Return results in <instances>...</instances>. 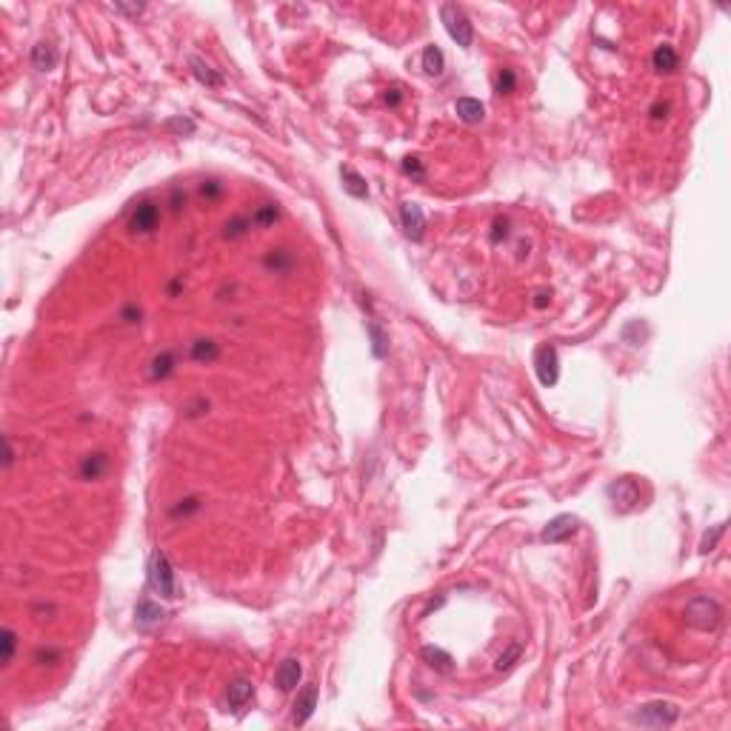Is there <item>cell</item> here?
<instances>
[{
    "mask_svg": "<svg viewBox=\"0 0 731 731\" xmlns=\"http://www.w3.org/2000/svg\"><path fill=\"white\" fill-rule=\"evenodd\" d=\"M314 709H317V688L314 685H306L300 694H298V700H295V714H291V723L295 725H306L309 720H312V714H314Z\"/></svg>",
    "mask_w": 731,
    "mask_h": 731,
    "instance_id": "8fae6325",
    "label": "cell"
},
{
    "mask_svg": "<svg viewBox=\"0 0 731 731\" xmlns=\"http://www.w3.org/2000/svg\"><path fill=\"white\" fill-rule=\"evenodd\" d=\"M577 517L574 515H557V517H552L545 523V529H543V543H563V540H569L574 531H577Z\"/></svg>",
    "mask_w": 731,
    "mask_h": 731,
    "instance_id": "52a82bcc",
    "label": "cell"
},
{
    "mask_svg": "<svg viewBox=\"0 0 731 731\" xmlns=\"http://www.w3.org/2000/svg\"><path fill=\"white\" fill-rule=\"evenodd\" d=\"M32 66L41 69V71H52V69L57 66V49H55L52 43H46V41L34 43V49H32Z\"/></svg>",
    "mask_w": 731,
    "mask_h": 731,
    "instance_id": "e0dca14e",
    "label": "cell"
},
{
    "mask_svg": "<svg viewBox=\"0 0 731 731\" xmlns=\"http://www.w3.org/2000/svg\"><path fill=\"white\" fill-rule=\"evenodd\" d=\"M0 648H4L0 660H4V666H9V663H12V657H15V648H18V634H15L12 629H4V632H0Z\"/></svg>",
    "mask_w": 731,
    "mask_h": 731,
    "instance_id": "4316f807",
    "label": "cell"
},
{
    "mask_svg": "<svg viewBox=\"0 0 731 731\" xmlns=\"http://www.w3.org/2000/svg\"><path fill=\"white\" fill-rule=\"evenodd\" d=\"M217 357H221V346H217V340L200 337V340L192 343V360H197V363H214Z\"/></svg>",
    "mask_w": 731,
    "mask_h": 731,
    "instance_id": "603a6c76",
    "label": "cell"
},
{
    "mask_svg": "<svg viewBox=\"0 0 731 731\" xmlns=\"http://www.w3.org/2000/svg\"><path fill=\"white\" fill-rule=\"evenodd\" d=\"M300 677H303L300 660H295V657H286V660L280 663V669H277V688H280V691H295L298 683H300Z\"/></svg>",
    "mask_w": 731,
    "mask_h": 731,
    "instance_id": "7c38bea8",
    "label": "cell"
},
{
    "mask_svg": "<svg viewBox=\"0 0 731 731\" xmlns=\"http://www.w3.org/2000/svg\"><path fill=\"white\" fill-rule=\"evenodd\" d=\"M174 372V354L172 351H160L155 360H152V377L155 380H163V377H169Z\"/></svg>",
    "mask_w": 731,
    "mask_h": 731,
    "instance_id": "cb8c5ba5",
    "label": "cell"
},
{
    "mask_svg": "<svg viewBox=\"0 0 731 731\" xmlns=\"http://www.w3.org/2000/svg\"><path fill=\"white\" fill-rule=\"evenodd\" d=\"M263 266H266L269 272H274V274H286L291 266H295V258H291L288 249H272V251H266Z\"/></svg>",
    "mask_w": 731,
    "mask_h": 731,
    "instance_id": "d6986e66",
    "label": "cell"
},
{
    "mask_svg": "<svg viewBox=\"0 0 731 731\" xmlns=\"http://www.w3.org/2000/svg\"><path fill=\"white\" fill-rule=\"evenodd\" d=\"M149 586L163 597V600H174L177 597V580H174V569L169 563V557L163 552H155L149 557Z\"/></svg>",
    "mask_w": 731,
    "mask_h": 731,
    "instance_id": "7a4b0ae2",
    "label": "cell"
},
{
    "mask_svg": "<svg viewBox=\"0 0 731 731\" xmlns=\"http://www.w3.org/2000/svg\"><path fill=\"white\" fill-rule=\"evenodd\" d=\"M109 471V454L106 452H92L81 460V478L83 480H100Z\"/></svg>",
    "mask_w": 731,
    "mask_h": 731,
    "instance_id": "4fadbf2b",
    "label": "cell"
},
{
    "mask_svg": "<svg viewBox=\"0 0 731 731\" xmlns=\"http://www.w3.org/2000/svg\"><path fill=\"white\" fill-rule=\"evenodd\" d=\"M134 617H137V626H143V629H152V626H158L160 620L166 617V611L155 603V600H149V597H143L140 603H137V611H134Z\"/></svg>",
    "mask_w": 731,
    "mask_h": 731,
    "instance_id": "9a60e30c",
    "label": "cell"
},
{
    "mask_svg": "<svg viewBox=\"0 0 731 731\" xmlns=\"http://www.w3.org/2000/svg\"><path fill=\"white\" fill-rule=\"evenodd\" d=\"M608 497L614 500V506L620 503V508H632L640 500V486L634 478H620L608 486Z\"/></svg>",
    "mask_w": 731,
    "mask_h": 731,
    "instance_id": "ba28073f",
    "label": "cell"
},
{
    "mask_svg": "<svg viewBox=\"0 0 731 731\" xmlns=\"http://www.w3.org/2000/svg\"><path fill=\"white\" fill-rule=\"evenodd\" d=\"M720 534H723V526H717V529H714V534H711V537H709V534H706V540H703V552H709V548H711V545H714V543H717V537H720Z\"/></svg>",
    "mask_w": 731,
    "mask_h": 731,
    "instance_id": "f35d334b",
    "label": "cell"
},
{
    "mask_svg": "<svg viewBox=\"0 0 731 731\" xmlns=\"http://www.w3.org/2000/svg\"><path fill=\"white\" fill-rule=\"evenodd\" d=\"M251 697H254V685H251V680L237 677V680L229 683V688H226V703H229L232 711L246 709V706L251 703Z\"/></svg>",
    "mask_w": 731,
    "mask_h": 731,
    "instance_id": "30bf717a",
    "label": "cell"
},
{
    "mask_svg": "<svg viewBox=\"0 0 731 731\" xmlns=\"http://www.w3.org/2000/svg\"><path fill=\"white\" fill-rule=\"evenodd\" d=\"M172 203H174V209H180V203H186V195H180V192H174V195H172Z\"/></svg>",
    "mask_w": 731,
    "mask_h": 731,
    "instance_id": "b9f144b4",
    "label": "cell"
},
{
    "mask_svg": "<svg viewBox=\"0 0 731 731\" xmlns=\"http://www.w3.org/2000/svg\"><path fill=\"white\" fill-rule=\"evenodd\" d=\"M454 112H457V118H460L463 123H468V126L480 123V120L486 118L483 103H480V100H474V97H460V100L454 103Z\"/></svg>",
    "mask_w": 731,
    "mask_h": 731,
    "instance_id": "5bb4252c",
    "label": "cell"
},
{
    "mask_svg": "<svg viewBox=\"0 0 731 731\" xmlns=\"http://www.w3.org/2000/svg\"><path fill=\"white\" fill-rule=\"evenodd\" d=\"M440 20H443V26H446V32H449V38H452L457 46H463V49L471 46L474 29H471V20L466 18V12H463L460 6L443 4V6H440Z\"/></svg>",
    "mask_w": 731,
    "mask_h": 731,
    "instance_id": "3957f363",
    "label": "cell"
},
{
    "mask_svg": "<svg viewBox=\"0 0 731 731\" xmlns=\"http://www.w3.org/2000/svg\"><path fill=\"white\" fill-rule=\"evenodd\" d=\"M548 300H552V291H545V288H543V291H537V295H534V306H537V309H543Z\"/></svg>",
    "mask_w": 731,
    "mask_h": 731,
    "instance_id": "8d00e7d4",
    "label": "cell"
},
{
    "mask_svg": "<svg viewBox=\"0 0 731 731\" xmlns=\"http://www.w3.org/2000/svg\"><path fill=\"white\" fill-rule=\"evenodd\" d=\"M249 229H251V221H249V217H232V221L223 226V237L237 240V237H243Z\"/></svg>",
    "mask_w": 731,
    "mask_h": 731,
    "instance_id": "83f0119b",
    "label": "cell"
},
{
    "mask_svg": "<svg viewBox=\"0 0 731 731\" xmlns=\"http://www.w3.org/2000/svg\"><path fill=\"white\" fill-rule=\"evenodd\" d=\"M189 66H192V75H195V78H197L203 86H211V89H217V86L223 83V78L217 75V71H214V69H211L206 60H200L197 55H195V57H189Z\"/></svg>",
    "mask_w": 731,
    "mask_h": 731,
    "instance_id": "44dd1931",
    "label": "cell"
},
{
    "mask_svg": "<svg viewBox=\"0 0 731 731\" xmlns=\"http://www.w3.org/2000/svg\"><path fill=\"white\" fill-rule=\"evenodd\" d=\"M520 654H523V646H520V643H511V646L497 657V666H494V669H497V671H508L511 666L520 660Z\"/></svg>",
    "mask_w": 731,
    "mask_h": 731,
    "instance_id": "484cf974",
    "label": "cell"
},
{
    "mask_svg": "<svg viewBox=\"0 0 731 731\" xmlns=\"http://www.w3.org/2000/svg\"><path fill=\"white\" fill-rule=\"evenodd\" d=\"M277 217H280L277 206H274V203H263L258 211H254V217H251V226H260V229H263V226H272V223L277 221Z\"/></svg>",
    "mask_w": 731,
    "mask_h": 731,
    "instance_id": "d4e9b609",
    "label": "cell"
},
{
    "mask_svg": "<svg viewBox=\"0 0 731 731\" xmlns=\"http://www.w3.org/2000/svg\"><path fill=\"white\" fill-rule=\"evenodd\" d=\"M423 69H426V75H431V78H440L443 75V69H446V57H443V52H440V46H426L423 49Z\"/></svg>",
    "mask_w": 731,
    "mask_h": 731,
    "instance_id": "7402d4cb",
    "label": "cell"
},
{
    "mask_svg": "<svg viewBox=\"0 0 731 731\" xmlns=\"http://www.w3.org/2000/svg\"><path fill=\"white\" fill-rule=\"evenodd\" d=\"M115 12H123V15H140V12H143V6H123V4H118V6H115Z\"/></svg>",
    "mask_w": 731,
    "mask_h": 731,
    "instance_id": "60d3db41",
    "label": "cell"
},
{
    "mask_svg": "<svg viewBox=\"0 0 731 731\" xmlns=\"http://www.w3.org/2000/svg\"><path fill=\"white\" fill-rule=\"evenodd\" d=\"M506 237H508V221H506V217H497V221H494V232H492V240L500 243V240H506Z\"/></svg>",
    "mask_w": 731,
    "mask_h": 731,
    "instance_id": "d6a6232c",
    "label": "cell"
},
{
    "mask_svg": "<svg viewBox=\"0 0 731 731\" xmlns=\"http://www.w3.org/2000/svg\"><path fill=\"white\" fill-rule=\"evenodd\" d=\"M169 129H180V132H195V123L192 120H172Z\"/></svg>",
    "mask_w": 731,
    "mask_h": 731,
    "instance_id": "74e56055",
    "label": "cell"
},
{
    "mask_svg": "<svg viewBox=\"0 0 731 731\" xmlns=\"http://www.w3.org/2000/svg\"><path fill=\"white\" fill-rule=\"evenodd\" d=\"M400 100H403V92H400V89H391V92L386 95V103H389V106H400Z\"/></svg>",
    "mask_w": 731,
    "mask_h": 731,
    "instance_id": "ab89813d",
    "label": "cell"
},
{
    "mask_svg": "<svg viewBox=\"0 0 731 731\" xmlns=\"http://www.w3.org/2000/svg\"><path fill=\"white\" fill-rule=\"evenodd\" d=\"M369 337H372V351H375V357H386V335H383V328L375 323V320H369Z\"/></svg>",
    "mask_w": 731,
    "mask_h": 731,
    "instance_id": "f546056e",
    "label": "cell"
},
{
    "mask_svg": "<svg viewBox=\"0 0 731 731\" xmlns=\"http://www.w3.org/2000/svg\"><path fill=\"white\" fill-rule=\"evenodd\" d=\"M685 623L697 632H714L723 623V606L709 597V594H697L685 603Z\"/></svg>",
    "mask_w": 731,
    "mask_h": 731,
    "instance_id": "6da1fadb",
    "label": "cell"
},
{
    "mask_svg": "<svg viewBox=\"0 0 731 731\" xmlns=\"http://www.w3.org/2000/svg\"><path fill=\"white\" fill-rule=\"evenodd\" d=\"M515 89H517L515 69H500V75H497V95H515Z\"/></svg>",
    "mask_w": 731,
    "mask_h": 731,
    "instance_id": "f1b7e54d",
    "label": "cell"
},
{
    "mask_svg": "<svg viewBox=\"0 0 731 731\" xmlns=\"http://www.w3.org/2000/svg\"><path fill=\"white\" fill-rule=\"evenodd\" d=\"M158 221H160V209H158V203L146 200V203H140V206L134 209L132 221H129V229H132L134 235H149V232L158 229Z\"/></svg>",
    "mask_w": 731,
    "mask_h": 731,
    "instance_id": "8992f818",
    "label": "cell"
},
{
    "mask_svg": "<svg viewBox=\"0 0 731 731\" xmlns=\"http://www.w3.org/2000/svg\"><path fill=\"white\" fill-rule=\"evenodd\" d=\"M403 172L412 174L415 180H423V177H426V172H423V166H420V158H403Z\"/></svg>",
    "mask_w": 731,
    "mask_h": 731,
    "instance_id": "1f68e13d",
    "label": "cell"
},
{
    "mask_svg": "<svg viewBox=\"0 0 731 731\" xmlns=\"http://www.w3.org/2000/svg\"><path fill=\"white\" fill-rule=\"evenodd\" d=\"M197 508H200L197 497H186V500H177V506L172 508V517H180V515H192V511H197Z\"/></svg>",
    "mask_w": 731,
    "mask_h": 731,
    "instance_id": "4dcf8cb0",
    "label": "cell"
},
{
    "mask_svg": "<svg viewBox=\"0 0 731 731\" xmlns=\"http://www.w3.org/2000/svg\"><path fill=\"white\" fill-rule=\"evenodd\" d=\"M651 66H654V71H660V75H671V71L677 69V52H674V46H669V43L657 46L654 55H651Z\"/></svg>",
    "mask_w": 731,
    "mask_h": 731,
    "instance_id": "ac0fdd59",
    "label": "cell"
},
{
    "mask_svg": "<svg viewBox=\"0 0 731 731\" xmlns=\"http://www.w3.org/2000/svg\"><path fill=\"white\" fill-rule=\"evenodd\" d=\"M200 192H203V195H209V197H217V195L223 192V186H221V183H217V180H206L203 186H200Z\"/></svg>",
    "mask_w": 731,
    "mask_h": 731,
    "instance_id": "836d02e7",
    "label": "cell"
},
{
    "mask_svg": "<svg viewBox=\"0 0 731 731\" xmlns=\"http://www.w3.org/2000/svg\"><path fill=\"white\" fill-rule=\"evenodd\" d=\"M669 112V103H654L651 106V120H663Z\"/></svg>",
    "mask_w": 731,
    "mask_h": 731,
    "instance_id": "e575fe53",
    "label": "cell"
},
{
    "mask_svg": "<svg viewBox=\"0 0 731 731\" xmlns=\"http://www.w3.org/2000/svg\"><path fill=\"white\" fill-rule=\"evenodd\" d=\"M340 177H343V186H346V192H349L351 197H357V200L369 197V183H366V177H363L360 172H354L351 166H343V169H340Z\"/></svg>",
    "mask_w": 731,
    "mask_h": 731,
    "instance_id": "2e32d148",
    "label": "cell"
},
{
    "mask_svg": "<svg viewBox=\"0 0 731 731\" xmlns=\"http://www.w3.org/2000/svg\"><path fill=\"white\" fill-rule=\"evenodd\" d=\"M400 221H403V229L412 240H423L426 232V214L417 203H403L400 206Z\"/></svg>",
    "mask_w": 731,
    "mask_h": 731,
    "instance_id": "9c48e42d",
    "label": "cell"
},
{
    "mask_svg": "<svg viewBox=\"0 0 731 731\" xmlns=\"http://www.w3.org/2000/svg\"><path fill=\"white\" fill-rule=\"evenodd\" d=\"M677 717H680V709H677L674 703H663V700L648 703V706H643V709L634 714V720H637L640 725H648V728H663V725H671Z\"/></svg>",
    "mask_w": 731,
    "mask_h": 731,
    "instance_id": "277c9868",
    "label": "cell"
},
{
    "mask_svg": "<svg viewBox=\"0 0 731 731\" xmlns=\"http://www.w3.org/2000/svg\"><path fill=\"white\" fill-rule=\"evenodd\" d=\"M534 369H537V377L545 389H552L560 377V360H557V349L555 346H540L534 351Z\"/></svg>",
    "mask_w": 731,
    "mask_h": 731,
    "instance_id": "5b68a950",
    "label": "cell"
},
{
    "mask_svg": "<svg viewBox=\"0 0 731 731\" xmlns=\"http://www.w3.org/2000/svg\"><path fill=\"white\" fill-rule=\"evenodd\" d=\"M4 443H6V460H4V468L9 471V468H12V463H15V449H12V440H9V437H6Z\"/></svg>",
    "mask_w": 731,
    "mask_h": 731,
    "instance_id": "d590c367",
    "label": "cell"
},
{
    "mask_svg": "<svg viewBox=\"0 0 731 731\" xmlns=\"http://www.w3.org/2000/svg\"><path fill=\"white\" fill-rule=\"evenodd\" d=\"M420 657L426 660V666L429 669H434V671H452V654L449 651H443V648H437V646H426L423 651H420Z\"/></svg>",
    "mask_w": 731,
    "mask_h": 731,
    "instance_id": "ffe728a7",
    "label": "cell"
}]
</instances>
